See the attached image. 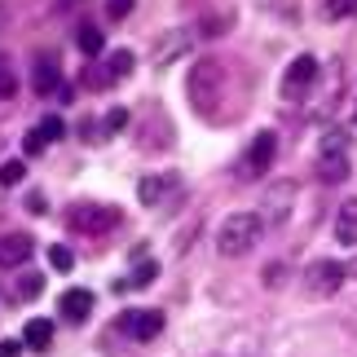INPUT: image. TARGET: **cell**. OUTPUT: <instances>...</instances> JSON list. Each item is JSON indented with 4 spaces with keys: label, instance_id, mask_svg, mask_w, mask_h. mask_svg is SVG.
I'll use <instances>...</instances> for the list:
<instances>
[{
    "label": "cell",
    "instance_id": "cell-1",
    "mask_svg": "<svg viewBox=\"0 0 357 357\" xmlns=\"http://www.w3.org/2000/svg\"><path fill=\"white\" fill-rule=\"evenodd\" d=\"M260 234H265V221H260L256 212H234L216 229V252L221 256H247L260 243Z\"/></svg>",
    "mask_w": 357,
    "mask_h": 357
},
{
    "label": "cell",
    "instance_id": "cell-2",
    "mask_svg": "<svg viewBox=\"0 0 357 357\" xmlns=\"http://www.w3.org/2000/svg\"><path fill=\"white\" fill-rule=\"evenodd\" d=\"M318 176L326 185H344L349 181V132L331 128L322 137V155H318Z\"/></svg>",
    "mask_w": 357,
    "mask_h": 357
},
{
    "label": "cell",
    "instance_id": "cell-3",
    "mask_svg": "<svg viewBox=\"0 0 357 357\" xmlns=\"http://www.w3.org/2000/svg\"><path fill=\"white\" fill-rule=\"evenodd\" d=\"M119 221V208H102V203H71V212H66V225L75 234H111Z\"/></svg>",
    "mask_w": 357,
    "mask_h": 357
},
{
    "label": "cell",
    "instance_id": "cell-4",
    "mask_svg": "<svg viewBox=\"0 0 357 357\" xmlns=\"http://www.w3.org/2000/svg\"><path fill=\"white\" fill-rule=\"evenodd\" d=\"M119 335H128L137 340V344H146V340H155L163 331V313L159 309H128V313H119Z\"/></svg>",
    "mask_w": 357,
    "mask_h": 357
},
{
    "label": "cell",
    "instance_id": "cell-5",
    "mask_svg": "<svg viewBox=\"0 0 357 357\" xmlns=\"http://www.w3.org/2000/svg\"><path fill=\"white\" fill-rule=\"evenodd\" d=\"M344 287V265L340 260H313L305 269V291L309 296H335Z\"/></svg>",
    "mask_w": 357,
    "mask_h": 357
},
{
    "label": "cell",
    "instance_id": "cell-6",
    "mask_svg": "<svg viewBox=\"0 0 357 357\" xmlns=\"http://www.w3.org/2000/svg\"><path fill=\"white\" fill-rule=\"evenodd\" d=\"M31 89L40 93V98H49V93L62 89V58H58V49L36 53V62H31Z\"/></svg>",
    "mask_w": 357,
    "mask_h": 357
},
{
    "label": "cell",
    "instance_id": "cell-7",
    "mask_svg": "<svg viewBox=\"0 0 357 357\" xmlns=\"http://www.w3.org/2000/svg\"><path fill=\"white\" fill-rule=\"evenodd\" d=\"M273 155H278V137L265 128V132L252 137V146H247V155H243V163H238V172H243V176H260V172L273 163Z\"/></svg>",
    "mask_w": 357,
    "mask_h": 357
},
{
    "label": "cell",
    "instance_id": "cell-8",
    "mask_svg": "<svg viewBox=\"0 0 357 357\" xmlns=\"http://www.w3.org/2000/svg\"><path fill=\"white\" fill-rule=\"evenodd\" d=\"M313 79H318V58L313 53H300V58L287 66V79H282V98H305V93L313 89Z\"/></svg>",
    "mask_w": 357,
    "mask_h": 357
},
{
    "label": "cell",
    "instance_id": "cell-9",
    "mask_svg": "<svg viewBox=\"0 0 357 357\" xmlns=\"http://www.w3.org/2000/svg\"><path fill=\"white\" fill-rule=\"evenodd\" d=\"M93 305H98V300H93L89 287H71V291H62L58 313H62L66 322H89L93 318Z\"/></svg>",
    "mask_w": 357,
    "mask_h": 357
},
{
    "label": "cell",
    "instance_id": "cell-10",
    "mask_svg": "<svg viewBox=\"0 0 357 357\" xmlns=\"http://www.w3.org/2000/svg\"><path fill=\"white\" fill-rule=\"evenodd\" d=\"M26 256H36V238L26 229H13L0 238V265H26Z\"/></svg>",
    "mask_w": 357,
    "mask_h": 357
},
{
    "label": "cell",
    "instance_id": "cell-11",
    "mask_svg": "<svg viewBox=\"0 0 357 357\" xmlns=\"http://www.w3.org/2000/svg\"><path fill=\"white\" fill-rule=\"evenodd\" d=\"M335 238L344 247H357V199L340 203V216H335Z\"/></svg>",
    "mask_w": 357,
    "mask_h": 357
},
{
    "label": "cell",
    "instance_id": "cell-12",
    "mask_svg": "<svg viewBox=\"0 0 357 357\" xmlns=\"http://www.w3.org/2000/svg\"><path fill=\"white\" fill-rule=\"evenodd\" d=\"M22 344L36 349V353H45V349L53 344V322H49V318H31V322L22 326Z\"/></svg>",
    "mask_w": 357,
    "mask_h": 357
},
{
    "label": "cell",
    "instance_id": "cell-13",
    "mask_svg": "<svg viewBox=\"0 0 357 357\" xmlns=\"http://www.w3.org/2000/svg\"><path fill=\"white\" fill-rule=\"evenodd\" d=\"M75 45H79V53H84V58H98L102 45H106V40H102V26L84 22V26H79V36H75Z\"/></svg>",
    "mask_w": 357,
    "mask_h": 357
},
{
    "label": "cell",
    "instance_id": "cell-14",
    "mask_svg": "<svg viewBox=\"0 0 357 357\" xmlns=\"http://www.w3.org/2000/svg\"><path fill=\"white\" fill-rule=\"evenodd\" d=\"M155 278H159V265L137 252V269H132V278H128V282H115V291H128L132 282H155Z\"/></svg>",
    "mask_w": 357,
    "mask_h": 357
},
{
    "label": "cell",
    "instance_id": "cell-15",
    "mask_svg": "<svg viewBox=\"0 0 357 357\" xmlns=\"http://www.w3.org/2000/svg\"><path fill=\"white\" fill-rule=\"evenodd\" d=\"M168 185H172V176H146V181L137 185V199H142L146 208H150V203H159V199H163V190H168Z\"/></svg>",
    "mask_w": 357,
    "mask_h": 357
},
{
    "label": "cell",
    "instance_id": "cell-16",
    "mask_svg": "<svg viewBox=\"0 0 357 357\" xmlns=\"http://www.w3.org/2000/svg\"><path fill=\"white\" fill-rule=\"evenodd\" d=\"M40 291H45V273H40V269H26L22 278H18V300H36Z\"/></svg>",
    "mask_w": 357,
    "mask_h": 357
},
{
    "label": "cell",
    "instance_id": "cell-17",
    "mask_svg": "<svg viewBox=\"0 0 357 357\" xmlns=\"http://www.w3.org/2000/svg\"><path fill=\"white\" fill-rule=\"evenodd\" d=\"M123 75H132V53L128 49H119V53H111V62H106V79H123Z\"/></svg>",
    "mask_w": 357,
    "mask_h": 357
},
{
    "label": "cell",
    "instance_id": "cell-18",
    "mask_svg": "<svg viewBox=\"0 0 357 357\" xmlns=\"http://www.w3.org/2000/svg\"><path fill=\"white\" fill-rule=\"evenodd\" d=\"M40 137H45V142L53 146V142H62V137H66V123H62V115H45V119H40V128H36Z\"/></svg>",
    "mask_w": 357,
    "mask_h": 357
},
{
    "label": "cell",
    "instance_id": "cell-19",
    "mask_svg": "<svg viewBox=\"0 0 357 357\" xmlns=\"http://www.w3.org/2000/svg\"><path fill=\"white\" fill-rule=\"evenodd\" d=\"M22 176H26L22 159H5V163H0V185H22Z\"/></svg>",
    "mask_w": 357,
    "mask_h": 357
},
{
    "label": "cell",
    "instance_id": "cell-20",
    "mask_svg": "<svg viewBox=\"0 0 357 357\" xmlns=\"http://www.w3.org/2000/svg\"><path fill=\"white\" fill-rule=\"evenodd\" d=\"M0 98H18V75H13V66H9V58H0Z\"/></svg>",
    "mask_w": 357,
    "mask_h": 357
},
{
    "label": "cell",
    "instance_id": "cell-21",
    "mask_svg": "<svg viewBox=\"0 0 357 357\" xmlns=\"http://www.w3.org/2000/svg\"><path fill=\"white\" fill-rule=\"evenodd\" d=\"M49 265H53V269H58V273H66V269H71V265H75V256H71V247H62V243H53V247H49Z\"/></svg>",
    "mask_w": 357,
    "mask_h": 357
},
{
    "label": "cell",
    "instance_id": "cell-22",
    "mask_svg": "<svg viewBox=\"0 0 357 357\" xmlns=\"http://www.w3.org/2000/svg\"><path fill=\"white\" fill-rule=\"evenodd\" d=\"M102 128L106 132H123V128H128V111H123V106H111V111L102 115Z\"/></svg>",
    "mask_w": 357,
    "mask_h": 357
},
{
    "label": "cell",
    "instance_id": "cell-23",
    "mask_svg": "<svg viewBox=\"0 0 357 357\" xmlns=\"http://www.w3.org/2000/svg\"><path fill=\"white\" fill-rule=\"evenodd\" d=\"M45 146H49V142H45V137H40L36 128H31V132H26V137H22V155H26V159H36V155H45Z\"/></svg>",
    "mask_w": 357,
    "mask_h": 357
},
{
    "label": "cell",
    "instance_id": "cell-24",
    "mask_svg": "<svg viewBox=\"0 0 357 357\" xmlns=\"http://www.w3.org/2000/svg\"><path fill=\"white\" fill-rule=\"evenodd\" d=\"M326 13H331V18H353L357 0H326Z\"/></svg>",
    "mask_w": 357,
    "mask_h": 357
},
{
    "label": "cell",
    "instance_id": "cell-25",
    "mask_svg": "<svg viewBox=\"0 0 357 357\" xmlns=\"http://www.w3.org/2000/svg\"><path fill=\"white\" fill-rule=\"evenodd\" d=\"M106 13H111V22H123L132 13V0H111V5H106Z\"/></svg>",
    "mask_w": 357,
    "mask_h": 357
},
{
    "label": "cell",
    "instance_id": "cell-26",
    "mask_svg": "<svg viewBox=\"0 0 357 357\" xmlns=\"http://www.w3.org/2000/svg\"><path fill=\"white\" fill-rule=\"evenodd\" d=\"M26 344H22V340H0V357H18Z\"/></svg>",
    "mask_w": 357,
    "mask_h": 357
},
{
    "label": "cell",
    "instance_id": "cell-27",
    "mask_svg": "<svg viewBox=\"0 0 357 357\" xmlns=\"http://www.w3.org/2000/svg\"><path fill=\"white\" fill-rule=\"evenodd\" d=\"M26 212H49V199L45 195H26Z\"/></svg>",
    "mask_w": 357,
    "mask_h": 357
},
{
    "label": "cell",
    "instance_id": "cell-28",
    "mask_svg": "<svg viewBox=\"0 0 357 357\" xmlns=\"http://www.w3.org/2000/svg\"><path fill=\"white\" fill-rule=\"evenodd\" d=\"M58 98H62V102H75V84H66V79H62V89H58Z\"/></svg>",
    "mask_w": 357,
    "mask_h": 357
},
{
    "label": "cell",
    "instance_id": "cell-29",
    "mask_svg": "<svg viewBox=\"0 0 357 357\" xmlns=\"http://www.w3.org/2000/svg\"><path fill=\"white\" fill-rule=\"evenodd\" d=\"M71 5H84V0H58V9H71Z\"/></svg>",
    "mask_w": 357,
    "mask_h": 357
},
{
    "label": "cell",
    "instance_id": "cell-30",
    "mask_svg": "<svg viewBox=\"0 0 357 357\" xmlns=\"http://www.w3.org/2000/svg\"><path fill=\"white\" fill-rule=\"evenodd\" d=\"M5 22H9V9H5V5H0V26H5Z\"/></svg>",
    "mask_w": 357,
    "mask_h": 357
}]
</instances>
